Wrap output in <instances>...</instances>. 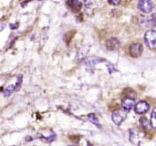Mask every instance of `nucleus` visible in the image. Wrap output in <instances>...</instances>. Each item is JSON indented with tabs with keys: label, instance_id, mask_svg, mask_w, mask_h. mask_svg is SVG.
I'll list each match as a JSON object with an SVG mask.
<instances>
[{
	"label": "nucleus",
	"instance_id": "f257e3e1",
	"mask_svg": "<svg viewBox=\"0 0 156 146\" xmlns=\"http://www.w3.org/2000/svg\"><path fill=\"white\" fill-rule=\"evenodd\" d=\"M145 42L149 49H154L156 48V31L155 30H148L145 33Z\"/></svg>",
	"mask_w": 156,
	"mask_h": 146
},
{
	"label": "nucleus",
	"instance_id": "f03ea898",
	"mask_svg": "<svg viewBox=\"0 0 156 146\" xmlns=\"http://www.w3.org/2000/svg\"><path fill=\"white\" fill-rule=\"evenodd\" d=\"M154 3L150 0H140L138 3V8L144 13H149L154 9Z\"/></svg>",
	"mask_w": 156,
	"mask_h": 146
},
{
	"label": "nucleus",
	"instance_id": "7ed1b4c3",
	"mask_svg": "<svg viewBox=\"0 0 156 146\" xmlns=\"http://www.w3.org/2000/svg\"><path fill=\"white\" fill-rule=\"evenodd\" d=\"M127 112L124 110H116L112 114V121L115 125H120L126 119Z\"/></svg>",
	"mask_w": 156,
	"mask_h": 146
},
{
	"label": "nucleus",
	"instance_id": "20e7f679",
	"mask_svg": "<svg viewBox=\"0 0 156 146\" xmlns=\"http://www.w3.org/2000/svg\"><path fill=\"white\" fill-rule=\"evenodd\" d=\"M142 52H143V46L140 42L132 43V45L130 46V55H131V57H134V58L140 57L142 55Z\"/></svg>",
	"mask_w": 156,
	"mask_h": 146
},
{
	"label": "nucleus",
	"instance_id": "39448f33",
	"mask_svg": "<svg viewBox=\"0 0 156 146\" xmlns=\"http://www.w3.org/2000/svg\"><path fill=\"white\" fill-rule=\"evenodd\" d=\"M150 108V105L148 104L146 100H140L136 103L134 106V110L137 114H146Z\"/></svg>",
	"mask_w": 156,
	"mask_h": 146
},
{
	"label": "nucleus",
	"instance_id": "423d86ee",
	"mask_svg": "<svg viewBox=\"0 0 156 146\" xmlns=\"http://www.w3.org/2000/svg\"><path fill=\"white\" fill-rule=\"evenodd\" d=\"M140 24L146 27H151L156 26V14H151L150 16H144L140 19Z\"/></svg>",
	"mask_w": 156,
	"mask_h": 146
},
{
	"label": "nucleus",
	"instance_id": "0eeeda50",
	"mask_svg": "<svg viewBox=\"0 0 156 146\" xmlns=\"http://www.w3.org/2000/svg\"><path fill=\"white\" fill-rule=\"evenodd\" d=\"M135 105H136L135 101L132 98H125L122 100V106H123V110L126 111V112L131 111L132 108L135 106Z\"/></svg>",
	"mask_w": 156,
	"mask_h": 146
},
{
	"label": "nucleus",
	"instance_id": "6e6552de",
	"mask_svg": "<svg viewBox=\"0 0 156 146\" xmlns=\"http://www.w3.org/2000/svg\"><path fill=\"white\" fill-rule=\"evenodd\" d=\"M119 46H120V42L115 37H111L106 41V48L108 50H111V51L116 50L119 48Z\"/></svg>",
	"mask_w": 156,
	"mask_h": 146
},
{
	"label": "nucleus",
	"instance_id": "1a4fd4ad",
	"mask_svg": "<svg viewBox=\"0 0 156 146\" xmlns=\"http://www.w3.org/2000/svg\"><path fill=\"white\" fill-rule=\"evenodd\" d=\"M67 5L70 6V8L72 9V11L73 12H78L80 7H81V1H78V0H73V1H67L66 2Z\"/></svg>",
	"mask_w": 156,
	"mask_h": 146
},
{
	"label": "nucleus",
	"instance_id": "9d476101",
	"mask_svg": "<svg viewBox=\"0 0 156 146\" xmlns=\"http://www.w3.org/2000/svg\"><path fill=\"white\" fill-rule=\"evenodd\" d=\"M104 60H102V58H98V57H88L84 61V64L88 66H94V65L97 64L101 62H103Z\"/></svg>",
	"mask_w": 156,
	"mask_h": 146
},
{
	"label": "nucleus",
	"instance_id": "9b49d317",
	"mask_svg": "<svg viewBox=\"0 0 156 146\" xmlns=\"http://www.w3.org/2000/svg\"><path fill=\"white\" fill-rule=\"evenodd\" d=\"M151 125L153 128L156 129V107H154V109L153 110L152 114H151Z\"/></svg>",
	"mask_w": 156,
	"mask_h": 146
},
{
	"label": "nucleus",
	"instance_id": "f8f14e48",
	"mask_svg": "<svg viewBox=\"0 0 156 146\" xmlns=\"http://www.w3.org/2000/svg\"><path fill=\"white\" fill-rule=\"evenodd\" d=\"M14 90H15V85H8V86L5 88V92H4L5 96L7 97L9 95H11V93H12Z\"/></svg>",
	"mask_w": 156,
	"mask_h": 146
},
{
	"label": "nucleus",
	"instance_id": "ddd939ff",
	"mask_svg": "<svg viewBox=\"0 0 156 146\" xmlns=\"http://www.w3.org/2000/svg\"><path fill=\"white\" fill-rule=\"evenodd\" d=\"M21 84H22V76H19L18 77V80L16 82V85H15V90H19L21 86Z\"/></svg>",
	"mask_w": 156,
	"mask_h": 146
},
{
	"label": "nucleus",
	"instance_id": "4468645a",
	"mask_svg": "<svg viewBox=\"0 0 156 146\" xmlns=\"http://www.w3.org/2000/svg\"><path fill=\"white\" fill-rule=\"evenodd\" d=\"M121 1L120 0H108V3L110 5H118Z\"/></svg>",
	"mask_w": 156,
	"mask_h": 146
},
{
	"label": "nucleus",
	"instance_id": "2eb2a0df",
	"mask_svg": "<svg viewBox=\"0 0 156 146\" xmlns=\"http://www.w3.org/2000/svg\"><path fill=\"white\" fill-rule=\"evenodd\" d=\"M18 26H19V24H18V23H17L16 25H13V24L10 25V27H11L12 29H16V28H18Z\"/></svg>",
	"mask_w": 156,
	"mask_h": 146
}]
</instances>
